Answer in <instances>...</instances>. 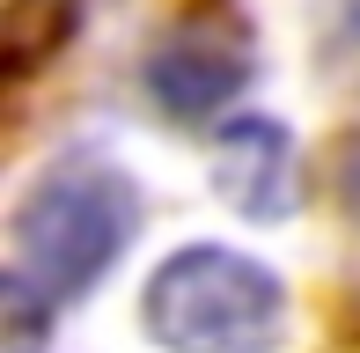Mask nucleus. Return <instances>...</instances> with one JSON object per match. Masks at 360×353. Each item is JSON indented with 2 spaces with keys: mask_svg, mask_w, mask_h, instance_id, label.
I'll use <instances>...</instances> for the list:
<instances>
[{
  "mask_svg": "<svg viewBox=\"0 0 360 353\" xmlns=\"http://www.w3.org/2000/svg\"><path fill=\"white\" fill-rule=\"evenodd\" d=\"M353 30H360V15H353Z\"/></svg>",
  "mask_w": 360,
  "mask_h": 353,
  "instance_id": "423d86ee",
  "label": "nucleus"
},
{
  "mask_svg": "<svg viewBox=\"0 0 360 353\" xmlns=\"http://www.w3.org/2000/svg\"><path fill=\"white\" fill-rule=\"evenodd\" d=\"M214 191L250 221H287L302 206V148L280 118H228L214 133Z\"/></svg>",
  "mask_w": 360,
  "mask_h": 353,
  "instance_id": "7ed1b4c3",
  "label": "nucleus"
},
{
  "mask_svg": "<svg viewBox=\"0 0 360 353\" xmlns=\"http://www.w3.org/2000/svg\"><path fill=\"white\" fill-rule=\"evenodd\" d=\"M140 229V191L125 169L110 162H59L30 184V199L15 206V265H8V302L44 316L59 302H81L110 265L125 258Z\"/></svg>",
  "mask_w": 360,
  "mask_h": 353,
  "instance_id": "f257e3e1",
  "label": "nucleus"
},
{
  "mask_svg": "<svg viewBox=\"0 0 360 353\" xmlns=\"http://www.w3.org/2000/svg\"><path fill=\"white\" fill-rule=\"evenodd\" d=\"M250 82V52L221 30H176L155 59H147V89L169 118H221Z\"/></svg>",
  "mask_w": 360,
  "mask_h": 353,
  "instance_id": "20e7f679",
  "label": "nucleus"
},
{
  "mask_svg": "<svg viewBox=\"0 0 360 353\" xmlns=\"http://www.w3.org/2000/svg\"><path fill=\"white\" fill-rule=\"evenodd\" d=\"M140 316L169 353H272L287 331V287L243 250L191 243L162 258Z\"/></svg>",
  "mask_w": 360,
  "mask_h": 353,
  "instance_id": "f03ea898",
  "label": "nucleus"
},
{
  "mask_svg": "<svg viewBox=\"0 0 360 353\" xmlns=\"http://www.w3.org/2000/svg\"><path fill=\"white\" fill-rule=\"evenodd\" d=\"M346 206L360 214V148H346Z\"/></svg>",
  "mask_w": 360,
  "mask_h": 353,
  "instance_id": "39448f33",
  "label": "nucleus"
}]
</instances>
